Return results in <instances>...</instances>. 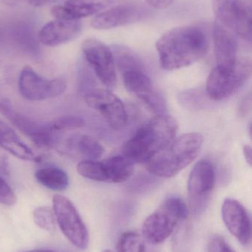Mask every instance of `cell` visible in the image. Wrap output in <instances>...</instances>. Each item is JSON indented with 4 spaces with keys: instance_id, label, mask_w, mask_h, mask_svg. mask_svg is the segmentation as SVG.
Listing matches in <instances>:
<instances>
[{
    "instance_id": "1",
    "label": "cell",
    "mask_w": 252,
    "mask_h": 252,
    "mask_svg": "<svg viewBox=\"0 0 252 252\" xmlns=\"http://www.w3.org/2000/svg\"><path fill=\"white\" fill-rule=\"evenodd\" d=\"M161 68L172 71L190 66L207 54L209 41L204 31L196 26L173 28L155 44Z\"/></svg>"
},
{
    "instance_id": "2",
    "label": "cell",
    "mask_w": 252,
    "mask_h": 252,
    "mask_svg": "<svg viewBox=\"0 0 252 252\" xmlns=\"http://www.w3.org/2000/svg\"><path fill=\"white\" fill-rule=\"evenodd\" d=\"M178 129L177 122L170 115H155L125 142L122 148L123 155L133 162L146 164L171 142L176 136Z\"/></svg>"
},
{
    "instance_id": "3",
    "label": "cell",
    "mask_w": 252,
    "mask_h": 252,
    "mask_svg": "<svg viewBox=\"0 0 252 252\" xmlns=\"http://www.w3.org/2000/svg\"><path fill=\"white\" fill-rule=\"evenodd\" d=\"M203 142L201 133L192 132L176 136L145 164L146 170L158 177H173L198 157Z\"/></svg>"
},
{
    "instance_id": "4",
    "label": "cell",
    "mask_w": 252,
    "mask_h": 252,
    "mask_svg": "<svg viewBox=\"0 0 252 252\" xmlns=\"http://www.w3.org/2000/svg\"><path fill=\"white\" fill-rule=\"evenodd\" d=\"M188 209L178 196L166 198L142 226V237L152 245L164 242L174 232L177 225L187 218Z\"/></svg>"
},
{
    "instance_id": "5",
    "label": "cell",
    "mask_w": 252,
    "mask_h": 252,
    "mask_svg": "<svg viewBox=\"0 0 252 252\" xmlns=\"http://www.w3.org/2000/svg\"><path fill=\"white\" fill-rule=\"evenodd\" d=\"M251 75L252 63L247 59H238L232 67L217 65L207 78V96L215 101L225 100L243 87Z\"/></svg>"
},
{
    "instance_id": "6",
    "label": "cell",
    "mask_w": 252,
    "mask_h": 252,
    "mask_svg": "<svg viewBox=\"0 0 252 252\" xmlns=\"http://www.w3.org/2000/svg\"><path fill=\"white\" fill-rule=\"evenodd\" d=\"M53 210L56 220L68 241L80 250L87 248L88 231L73 204L66 197L56 195L53 198Z\"/></svg>"
},
{
    "instance_id": "7",
    "label": "cell",
    "mask_w": 252,
    "mask_h": 252,
    "mask_svg": "<svg viewBox=\"0 0 252 252\" xmlns=\"http://www.w3.org/2000/svg\"><path fill=\"white\" fill-rule=\"evenodd\" d=\"M18 85L21 95L31 101L59 97L67 89V82L64 78L48 80L38 75L30 66H24L21 71Z\"/></svg>"
},
{
    "instance_id": "8",
    "label": "cell",
    "mask_w": 252,
    "mask_h": 252,
    "mask_svg": "<svg viewBox=\"0 0 252 252\" xmlns=\"http://www.w3.org/2000/svg\"><path fill=\"white\" fill-rule=\"evenodd\" d=\"M0 113L39 148H50L56 145L57 132L52 128L50 123L41 124L22 115L7 100L0 101Z\"/></svg>"
},
{
    "instance_id": "9",
    "label": "cell",
    "mask_w": 252,
    "mask_h": 252,
    "mask_svg": "<svg viewBox=\"0 0 252 252\" xmlns=\"http://www.w3.org/2000/svg\"><path fill=\"white\" fill-rule=\"evenodd\" d=\"M216 185V170L209 160H201L192 168L188 181V195L192 213L199 214L208 204Z\"/></svg>"
},
{
    "instance_id": "10",
    "label": "cell",
    "mask_w": 252,
    "mask_h": 252,
    "mask_svg": "<svg viewBox=\"0 0 252 252\" xmlns=\"http://www.w3.org/2000/svg\"><path fill=\"white\" fill-rule=\"evenodd\" d=\"M84 59L99 81L108 89L116 84V71L112 50L99 40L88 38L81 44Z\"/></svg>"
},
{
    "instance_id": "11",
    "label": "cell",
    "mask_w": 252,
    "mask_h": 252,
    "mask_svg": "<svg viewBox=\"0 0 252 252\" xmlns=\"http://www.w3.org/2000/svg\"><path fill=\"white\" fill-rule=\"evenodd\" d=\"M86 103L99 112L114 130L124 128L128 115L123 102L115 94L105 89H91L84 94Z\"/></svg>"
},
{
    "instance_id": "12",
    "label": "cell",
    "mask_w": 252,
    "mask_h": 252,
    "mask_svg": "<svg viewBox=\"0 0 252 252\" xmlns=\"http://www.w3.org/2000/svg\"><path fill=\"white\" fill-rule=\"evenodd\" d=\"M123 82L127 91L137 96L155 115L167 114L165 97L154 87L144 70H129L122 73Z\"/></svg>"
},
{
    "instance_id": "13",
    "label": "cell",
    "mask_w": 252,
    "mask_h": 252,
    "mask_svg": "<svg viewBox=\"0 0 252 252\" xmlns=\"http://www.w3.org/2000/svg\"><path fill=\"white\" fill-rule=\"evenodd\" d=\"M148 11L141 4H120L98 13L91 21L95 29L108 30L142 20Z\"/></svg>"
},
{
    "instance_id": "14",
    "label": "cell",
    "mask_w": 252,
    "mask_h": 252,
    "mask_svg": "<svg viewBox=\"0 0 252 252\" xmlns=\"http://www.w3.org/2000/svg\"><path fill=\"white\" fill-rule=\"evenodd\" d=\"M221 213L229 232L243 245H250L252 240L251 220L244 205L234 198H226L222 204Z\"/></svg>"
},
{
    "instance_id": "15",
    "label": "cell",
    "mask_w": 252,
    "mask_h": 252,
    "mask_svg": "<svg viewBox=\"0 0 252 252\" xmlns=\"http://www.w3.org/2000/svg\"><path fill=\"white\" fill-rule=\"evenodd\" d=\"M213 42L217 66H233L238 59V38L235 31L216 21L213 27Z\"/></svg>"
},
{
    "instance_id": "16",
    "label": "cell",
    "mask_w": 252,
    "mask_h": 252,
    "mask_svg": "<svg viewBox=\"0 0 252 252\" xmlns=\"http://www.w3.org/2000/svg\"><path fill=\"white\" fill-rule=\"evenodd\" d=\"M112 2V0H67L62 5L53 6L50 13L59 20L78 21L100 13Z\"/></svg>"
},
{
    "instance_id": "17",
    "label": "cell",
    "mask_w": 252,
    "mask_h": 252,
    "mask_svg": "<svg viewBox=\"0 0 252 252\" xmlns=\"http://www.w3.org/2000/svg\"><path fill=\"white\" fill-rule=\"evenodd\" d=\"M81 31V25L78 21L55 19L46 24L40 30L38 41L43 45L56 47L75 39Z\"/></svg>"
},
{
    "instance_id": "18",
    "label": "cell",
    "mask_w": 252,
    "mask_h": 252,
    "mask_svg": "<svg viewBox=\"0 0 252 252\" xmlns=\"http://www.w3.org/2000/svg\"><path fill=\"white\" fill-rule=\"evenodd\" d=\"M0 148L24 161H38V157L19 137L13 129L0 121Z\"/></svg>"
},
{
    "instance_id": "19",
    "label": "cell",
    "mask_w": 252,
    "mask_h": 252,
    "mask_svg": "<svg viewBox=\"0 0 252 252\" xmlns=\"http://www.w3.org/2000/svg\"><path fill=\"white\" fill-rule=\"evenodd\" d=\"M102 163L108 183H122L128 180L134 173V162L124 155L110 157Z\"/></svg>"
},
{
    "instance_id": "20",
    "label": "cell",
    "mask_w": 252,
    "mask_h": 252,
    "mask_svg": "<svg viewBox=\"0 0 252 252\" xmlns=\"http://www.w3.org/2000/svg\"><path fill=\"white\" fill-rule=\"evenodd\" d=\"M69 151L78 154L84 160L99 159L105 153V148L92 136L78 135L72 136L68 142Z\"/></svg>"
},
{
    "instance_id": "21",
    "label": "cell",
    "mask_w": 252,
    "mask_h": 252,
    "mask_svg": "<svg viewBox=\"0 0 252 252\" xmlns=\"http://www.w3.org/2000/svg\"><path fill=\"white\" fill-rule=\"evenodd\" d=\"M252 0H236L235 31L242 39L252 41Z\"/></svg>"
},
{
    "instance_id": "22",
    "label": "cell",
    "mask_w": 252,
    "mask_h": 252,
    "mask_svg": "<svg viewBox=\"0 0 252 252\" xmlns=\"http://www.w3.org/2000/svg\"><path fill=\"white\" fill-rule=\"evenodd\" d=\"M37 182L47 189L53 191H62L69 185V177L66 172L55 167H47L36 171Z\"/></svg>"
},
{
    "instance_id": "23",
    "label": "cell",
    "mask_w": 252,
    "mask_h": 252,
    "mask_svg": "<svg viewBox=\"0 0 252 252\" xmlns=\"http://www.w3.org/2000/svg\"><path fill=\"white\" fill-rule=\"evenodd\" d=\"M112 54L115 66L121 72L129 70H144V66L140 58L130 49L124 46H114Z\"/></svg>"
},
{
    "instance_id": "24",
    "label": "cell",
    "mask_w": 252,
    "mask_h": 252,
    "mask_svg": "<svg viewBox=\"0 0 252 252\" xmlns=\"http://www.w3.org/2000/svg\"><path fill=\"white\" fill-rule=\"evenodd\" d=\"M236 0H213V8L216 22L235 31Z\"/></svg>"
},
{
    "instance_id": "25",
    "label": "cell",
    "mask_w": 252,
    "mask_h": 252,
    "mask_svg": "<svg viewBox=\"0 0 252 252\" xmlns=\"http://www.w3.org/2000/svg\"><path fill=\"white\" fill-rule=\"evenodd\" d=\"M77 171L86 179L96 182H107L103 163L97 160H83L77 165Z\"/></svg>"
},
{
    "instance_id": "26",
    "label": "cell",
    "mask_w": 252,
    "mask_h": 252,
    "mask_svg": "<svg viewBox=\"0 0 252 252\" xmlns=\"http://www.w3.org/2000/svg\"><path fill=\"white\" fill-rule=\"evenodd\" d=\"M118 252H145L144 239L137 232H126L118 239Z\"/></svg>"
},
{
    "instance_id": "27",
    "label": "cell",
    "mask_w": 252,
    "mask_h": 252,
    "mask_svg": "<svg viewBox=\"0 0 252 252\" xmlns=\"http://www.w3.org/2000/svg\"><path fill=\"white\" fill-rule=\"evenodd\" d=\"M34 223L41 229L53 232L56 228V218L53 209L49 207H37L33 213Z\"/></svg>"
},
{
    "instance_id": "28",
    "label": "cell",
    "mask_w": 252,
    "mask_h": 252,
    "mask_svg": "<svg viewBox=\"0 0 252 252\" xmlns=\"http://www.w3.org/2000/svg\"><path fill=\"white\" fill-rule=\"evenodd\" d=\"M50 124L52 128L58 133L59 131H63L65 130L79 128L84 125V121L79 117L68 115L61 117L52 121Z\"/></svg>"
},
{
    "instance_id": "29",
    "label": "cell",
    "mask_w": 252,
    "mask_h": 252,
    "mask_svg": "<svg viewBox=\"0 0 252 252\" xmlns=\"http://www.w3.org/2000/svg\"><path fill=\"white\" fill-rule=\"evenodd\" d=\"M16 40L18 42L27 48L31 50H36L37 48V44H36V40L33 36L32 32L29 31V28H16V32H15Z\"/></svg>"
},
{
    "instance_id": "30",
    "label": "cell",
    "mask_w": 252,
    "mask_h": 252,
    "mask_svg": "<svg viewBox=\"0 0 252 252\" xmlns=\"http://www.w3.org/2000/svg\"><path fill=\"white\" fill-rule=\"evenodd\" d=\"M0 203L6 206H13L16 203L14 192L1 177H0Z\"/></svg>"
},
{
    "instance_id": "31",
    "label": "cell",
    "mask_w": 252,
    "mask_h": 252,
    "mask_svg": "<svg viewBox=\"0 0 252 252\" xmlns=\"http://www.w3.org/2000/svg\"><path fill=\"white\" fill-rule=\"evenodd\" d=\"M202 97L200 93L192 90V91H186L180 93L179 96L180 103L186 105L188 107L200 108L202 104Z\"/></svg>"
},
{
    "instance_id": "32",
    "label": "cell",
    "mask_w": 252,
    "mask_h": 252,
    "mask_svg": "<svg viewBox=\"0 0 252 252\" xmlns=\"http://www.w3.org/2000/svg\"><path fill=\"white\" fill-rule=\"evenodd\" d=\"M209 252H236L231 246L220 236H215L210 241Z\"/></svg>"
},
{
    "instance_id": "33",
    "label": "cell",
    "mask_w": 252,
    "mask_h": 252,
    "mask_svg": "<svg viewBox=\"0 0 252 252\" xmlns=\"http://www.w3.org/2000/svg\"><path fill=\"white\" fill-rule=\"evenodd\" d=\"M145 1L150 7L157 10H162L170 7L174 2L175 0H145Z\"/></svg>"
},
{
    "instance_id": "34",
    "label": "cell",
    "mask_w": 252,
    "mask_h": 252,
    "mask_svg": "<svg viewBox=\"0 0 252 252\" xmlns=\"http://www.w3.org/2000/svg\"><path fill=\"white\" fill-rule=\"evenodd\" d=\"M251 103L252 98L251 95L247 96L243 100L240 107V113L243 115H246V114L248 113L249 111L251 109Z\"/></svg>"
},
{
    "instance_id": "35",
    "label": "cell",
    "mask_w": 252,
    "mask_h": 252,
    "mask_svg": "<svg viewBox=\"0 0 252 252\" xmlns=\"http://www.w3.org/2000/svg\"><path fill=\"white\" fill-rule=\"evenodd\" d=\"M243 153H244V158L246 161L248 163L249 165L252 166V148L250 145H244L243 148Z\"/></svg>"
},
{
    "instance_id": "36",
    "label": "cell",
    "mask_w": 252,
    "mask_h": 252,
    "mask_svg": "<svg viewBox=\"0 0 252 252\" xmlns=\"http://www.w3.org/2000/svg\"><path fill=\"white\" fill-rule=\"evenodd\" d=\"M25 1L34 7H41L52 2L53 0H25Z\"/></svg>"
},
{
    "instance_id": "37",
    "label": "cell",
    "mask_w": 252,
    "mask_h": 252,
    "mask_svg": "<svg viewBox=\"0 0 252 252\" xmlns=\"http://www.w3.org/2000/svg\"><path fill=\"white\" fill-rule=\"evenodd\" d=\"M25 252H56L55 251H53V250H31V251Z\"/></svg>"
},
{
    "instance_id": "38",
    "label": "cell",
    "mask_w": 252,
    "mask_h": 252,
    "mask_svg": "<svg viewBox=\"0 0 252 252\" xmlns=\"http://www.w3.org/2000/svg\"><path fill=\"white\" fill-rule=\"evenodd\" d=\"M4 1H5L7 3H9V4H13L16 0H4Z\"/></svg>"
},
{
    "instance_id": "39",
    "label": "cell",
    "mask_w": 252,
    "mask_h": 252,
    "mask_svg": "<svg viewBox=\"0 0 252 252\" xmlns=\"http://www.w3.org/2000/svg\"><path fill=\"white\" fill-rule=\"evenodd\" d=\"M249 133H250V136H252V124H250L249 126Z\"/></svg>"
},
{
    "instance_id": "40",
    "label": "cell",
    "mask_w": 252,
    "mask_h": 252,
    "mask_svg": "<svg viewBox=\"0 0 252 252\" xmlns=\"http://www.w3.org/2000/svg\"><path fill=\"white\" fill-rule=\"evenodd\" d=\"M102 252H113L110 251V250H105V251H103Z\"/></svg>"
}]
</instances>
